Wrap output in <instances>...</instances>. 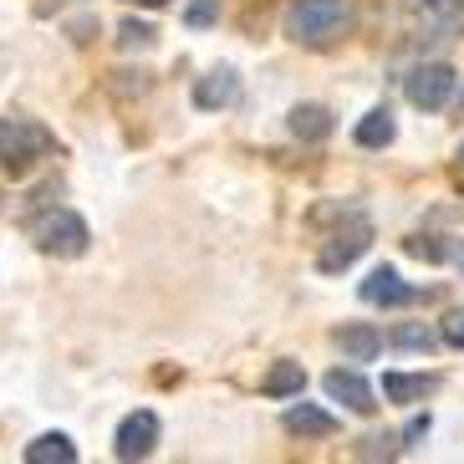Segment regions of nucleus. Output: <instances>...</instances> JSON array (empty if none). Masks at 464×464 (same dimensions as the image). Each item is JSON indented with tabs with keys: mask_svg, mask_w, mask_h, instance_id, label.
Masks as SVG:
<instances>
[{
	"mask_svg": "<svg viewBox=\"0 0 464 464\" xmlns=\"http://www.w3.org/2000/svg\"><path fill=\"white\" fill-rule=\"evenodd\" d=\"M357 26V0H291L286 11V36L296 46L327 52Z\"/></svg>",
	"mask_w": 464,
	"mask_h": 464,
	"instance_id": "1",
	"label": "nucleus"
},
{
	"mask_svg": "<svg viewBox=\"0 0 464 464\" xmlns=\"http://www.w3.org/2000/svg\"><path fill=\"white\" fill-rule=\"evenodd\" d=\"M56 153V133L42 123V118H26V112H11L0 118V169L5 174H31V169Z\"/></svg>",
	"mask_w": 464,
	"mask_h": 464,
	"instance_id": "2",
	"label": "nucleus"
},
{
	"mask_svg": "<svg viewBox=\"0 0 464 464\" xmlns=\"http://www.w3.org/2000/svg\"><path fill=\"white\" fill-rule=\"evenodd\" d=\"M31 240H36V250L42 256H62V260H77L87 256V246H92V230H87L82 215H72V209H52V215H31L26 219Z\"/></svg>",
	"mask_w": 464,
	"mask_h": 464,
	"instance_id": "3",
	"label": "nucleus"
},
{
	"mask_svg": "<svg viewBox=\"0 0 464 464\" xmlns=\"http://www.w3.org/2000/svg\"><path fill=\"white\" fill-rule=\"evenodd\" d=\"M368 246H372V219L353 209V215H342V225L327 235V246H322V256H316V271H327V276L347 271Z\"/></svg>",
	"mask_w": 464,
	"mask_h": 464,
	"instance_id": "4",
	"label": "nucleus"
},
{
	"mask_svg": "<svg viewBox=\"0 0 464 464\" xmlns=\"http://www.w3.org/2000/svg\"><path fill=\"white\" fill-rule=\"evenodd\" d=\"M454 87H459V72H454L450 62H423V67H413L409 77H403V97H409L419 112L450 108Z\"/></svg>",
	"mask_w": 464,
	"mask_h": 464,
	"instance_id": "5",
	"label": "nucleus"
},
{
	"mask_svg": "<svg viewBox=\"0 0 464 464\" xmlns=\"http://www.w3.org/2000/svg\"><path fill=\"white\" fill-rule=\"evenodd\" d=\"M357 296L368 301V306H413V301H423L429 291H419V286H409L403 276L393 271V266H378V271L357 286Z\"/></svg>",
	"mask_w": 464,
	"mask_h": 464,
	"instance_id": "6",
	"label": "nucleus"
},
{
	"mask_svg": "<svg viewBox=\"0 0 464 464\" xmlns=\"http://www.w3.org/2000/svg\"><path fill=\"white\" fill-rule=\"evenodd\" d=\"M153 444H159V413L138 409L118 423V439H112V454L118 459H149Z\"/></svg>",
	"mask_w": 464,
	"mask_h": 464,
	"instance_id": "7",
	"label": "nucleus"
},
{
	"mask_svg": "<svg viewBox=\"0 0 464 464\" xmlns=\"http://www.w3.org/2000/svg\"><path fill=\"white\" fill-rule=\"evenodd\" d=\"M327 398L332 403H342V409H353V413H378V393L368 388V378L362 372H353V368H337V372H327Z\"/></svg>",
	"mask_w": 464,
	"mask_h": 464,
	"instance_id": "8",
	"label": "nucleus"
},
{
	"mask_svg": "<svg viewBox=\"0 0 464 464\" xmlns=\"http://www.w3.org/2000/svg\"><path fill=\"white\" fill-rule=\"evenodd\" d=\"M240 102V77L230 67H215L194 82V108L199 112H219V108H235Z\"/></svg>",
	"mask_w": 464,
	"mask_h": 464,
	"instance_id": "9",
	"label": "nucleus"
},
{
	"mask_svg": "<svg viewBox=\"0 0 464 464\" xmlns=\"http://www.w3.org/2000/svg\"><path fill=\"white\" fill-rule=\"evenodd\" d=\"M439 388L434 372H382V398L388 403H423Z\"/></svg>",
	"mask_w": 464,
	"mask_h": 464,
	"instance_id": "10",
	"label": "nucleus"
},
{
	"mask_svg": "<svg viewBox=\"0 0 464 464\" xmlns=\"http://www.w3.org/2000/svg\"><path fill=\"white\" fill-rule=\"evenodd\" d=\"M286 434H296V439H332L337 434V419H332L327 409H316V403H296V409H286Z\"/></svg>",
	"mask_w": 464,
	"mask_h": 464,
	"instance_id": "11",
	"label": "nucleus"
},
{
	"mask_svg": "<svg viewBox=\"0 0 464 464\" xmlns=\"http://www.w3.org/2000/svg\"><path fill=\"white\" fill-rule=\"evenodd\" d=\"M337 347L347 353V362H372V357L382 353V332L368 327V322H347V327L337 332Z\"/></svg>",
	"mask_w": 464,
	"mask_h": 464,
	"instance_id": "12",
	"label": "nucleus"
},
{
	"mask_svg": "<svg viewBox=\"0 0 464 464\" xmlns=\"http://www.w3.org/2000/svg\"><path fill=\"white\" fill-rule=\"evenodd\" d=\"M291 133L301 143H322V138H332V112L316 102H301V108H291Z\"/></svg>",
	"mask_w": 464,
	"mask_h": 464,
	"instance_id": "13",
	"label": "nucleus"
},
{
	"mask_svg": "<svg viewBox=\"0 0 464 464\" xmlns=\"http://www.w3.org/2000/svg\"><path fill=\"white\" fill-rule=\"evenodd\" d=\"M26 464H77V444L67 434H42L26 444Z\"/></svg>",
	"mask_w": 464,
	"mask_h": 464,
	"instance_id": "14",
	"label": "nucleus"
},
{
	"mask_svg": "<svg viewBox=\"0 0 464 464\" xmlns=\"http://www.w3.org/2000/svg\"><path fill=\"white\" fill-rule=\"evenodd\" d=\"M393 138H398V123H393V112L388 108H372L368 118L357 123V143H362V149H388Z\"/></svg>",
	"mask_w": 464,
	"mask_h": 464,
	"instance_id": "15",
	"label": "nucleus"
},
{
	"mask_svg": "<svg viewBox=\"0 0 464 464\" xmlns=\"http://www.w3.org/2000/svg\"><path fill=\"white\" fill-rule=\"evenodd\" d=\"M306 388V372H301V362H276L266 378H260V393L266 398H291Z\"/></svg>",
	"mask_w": 464,
	"mask_h": 464,
	"instance_id": "16",
	"label": "nucleus"
},
{
	"mask_svg": "<svg viewBox=\"0 0 464 464\" xmlns=\"http://www.w3.org/2000/svg\"><path fill=\"white\" fill-rule=\"evenodd\" d=\"M153 42H159V31H153L149 21H138V15H128L123 26H118V46H123V52H149Z\"/></svg>",
	"mask_w": 464,
	"mask_h": 464,
	"instance_id": "17",
	"label": "nucleus"
},
{
	"mask_svg": "<svg viewBox=\"0 0 464 464\" xmlns=\"http://www.w3.org/2000/svg\"><path fill=\"white\" fill-rule=\"evenodd\" d=\"M398 450H403V439H398V434H362L353 444L357 459H393Z\"/></svg>",
	"mask_w": 464,
	"mask_h": 464,
	"instance_id": "18",
	"label": "nucleus"
},
{
	"mask_svg": "<svg viewBox=\"0 0 464 464\" xmlns=\"http://www.w3.org/2000/svg\"><path fill=\"white\" fill-rule=\"evenodd\" d=\"M388 342H393V347H403V353H434V347H439V337L429 327H419V322H413V327H398Z\"/></svg>",
	"mask_w": 464,
	"mask_h": 464,
	"instance_id": "19",
	"label": "nucleus"
},
{
	"mask_svg": "<svg viewBox=\"0 0 464 464\" xmlns=\"http://www.w3.org/2000/svg\"><path fill=\"white\" fill-rule=\"evenodd\" d=\"M403 250H409L413 260H429V266H439V260H450V246H444L439 235H409V240H403Z\"/></svg>",
	"mask_w": 464,
	"mask_h": 464,
	"instance_id": "20",
	"label": "nucleus"
},
{
	"mask_svg": "<svg viewBox=\"0 0 464 464\" xmlns=\"http://www.w3.org/2000/svg\"><path fill=\"white\" fill-rule=\"evenodd\" d=\"M215 21H219V0H189V11H184V26L205 31V26H215Z\"/></svg>",
	"mask_w": 464,
	"mask_h": 464,
	"instance_id": "21",
	"label": "nucleus"
},
{
	"mask_svg": "<svg viewBox=\"0 0 464 464\" xmlns=\"http://www.w3.org/2000/svg\"><path fill=\"white\" fill-rule=\"evenodd\" d=\"M444 342L464 353V306H459V312H450V316H444Z\"/></svg>",
	"mask_w": 464,
	"mask_h": 464,
	"instance_id": "22",
	"label": "nucleus"
},
{
	"mask_svg": "<svg viewBox=\"0 0 464 464\" xmlns=\"http://www.w3.org/2000/svg\"><path fill=\"white\" fill-rule=\"evenodd\" d=\"M429 423H434V419H429V413H419V419H413L409 429H403V434H398V439H403V450H413V444H419V439L429 434Z\"/></svg>",
	"mask_w": 464,
	"mask_h": 464,
	"instance_id": "23",
	"label": "nucleus"
},
{
	"mask_svg": "<svg viewBox=\"0 0 464 464\" xmlns=\"http://www.w3.org/2000/svg\"><path fill=\"white\" fill-rule=\"evenodd\" d=\"M419 5H429V11H459V0H419Z\"/></svg>",
	"mask_w": 464,
	"mask_h": 464,
	"instance_id": "24",
	"label": "nucleus"
},
{
	"mask_svg": "<svg viewBox=\"0 0 464 464\" xmlns=\"http://www.w3.org/2000/svg\"><path fill=\"white\" fill-rule=\"evenodd\" d=\"M450 266H454V271H464V240H459V246H450Z\"/></svg>",
	"mask_w": 464,
	"mask_h": 464,
	"instance_id": "25",
	"label": "nucleus"
},
{
	"mask_svg": "<svg viewBox=\"0 0 464 464\" xmlns=\"http://www.w3.org/2000/svg\"><path fill=\"white\" fill-rule=\"evenodd\" d=\"M138 5H149V11H159V5H169V0H138Z\"/></svg>",
	"mask_w": 464,
	"mask_h": 464,
	"instance_id": "26",
	"label": "nucleus"
},
{
	"mask_svg": "<svg viewBox=\"0 0 464 464\" xmlns=\"http://www.w3.org/2000/svg\"><path fill=\"white\" fill-rule=\"evenodd\" d=\"M459 11H464V0H459Z\"/></svg>",
	"mask_w": 464,
	"mask_h": 464,
	"instance_id": "27",
	"label": "nucleus"
},
{
	"mask_svg": "<svg viewBox=\"0 0 464 464\" xmlns=\"http://www.w3.org/2000/svg\"><path fill=\"white\" fill-rule=\"evenodd\" d=\"M459 159H464V153H459Z\"/></svg>",
	"mask_w": 464,
	"mask_h": 464,
	"instance_id": "28",
	"label": "nucleus"
}]
</instances>
